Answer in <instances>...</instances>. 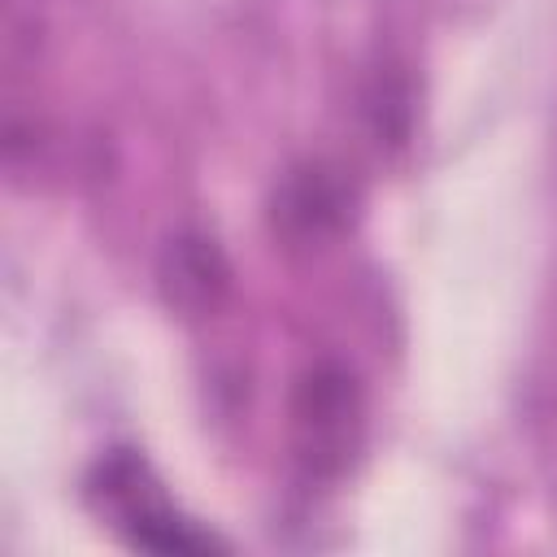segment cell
I'll return each mask as SVG.
<instances>
[{"instance_id": "obj_1", "label": "cell", "mask_w": 557, "mask_h": 557, "mask_svg": "<svg viewBox=\"0 0 557 557\" xmlns=\"http://www.w3.org/2000/svg\"><path fill=\"white\" fill-rule=\"evenodd\" d=\"M361 426L366 400L357 374L339 361L305 366L292 387V440L300 466L318 479L339 474L361 444Z\"/></svg>"}, {"instance_id": "obj_2", "label": "cell", "mask_w": 557, "mask_h": 557, "mask_svg": "<svg viewBox=\"0 0 557 557\" xmlns=\"http://www.w3.org/2000/svg\"><path fill=\"white\" fill-rule=\"evenodd\" d=\"M91 500L117 518L113 527L126 535L131 548H148V553H209V548H218L213 535L183 522L157 496V483L148 479V466L135 453H113L96 466Z\"/></svg>"}, {"instance_id": "obj_3", "label": "cell", "mask_w": 557, "mask_h": 557, "mask_svg": "<svg viewBox=\"0 0 557 557\" xmlns=\"http://www.w3.org/2000/svg\"><path fill=\"white\" fill-rule=\"evenodd\" d=\"M357 200V183L335 161H300L270 196V226L283 244L318 248L352 226Z\"/></svg>"}, {"instance_id": "obj_4", "label": "cell", "mask_w": 557, "mask_h": 557, "mask_svg": "<svg viewBox=\"0 0 557 557\" xmlns=\"http://www.w3.org/2000/svg\"><path fill=\"white\" fill-rule=\"evenodd\" d=\"M235 270L222 252V244L205 231H178L165 239L157 257V292L170 313L183 322H205L231 300Z\"/></svg>"}, {"instance_id": "obj_5", "label": "cell", "mask_w": 557, "mask_h": 557, "mask_svg": "<svg viewBox=\"0 0 557 557\" xmlns=\"http://www.w3.org/2000/svg\"><path fill=\"white\" fill-rule=\"evenodd\" d=\"M366 122L379 144H405L413 126V87L396 70H379V78L366 91Z\"/></svg>"}]
</instances>
